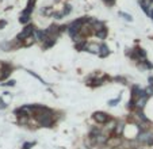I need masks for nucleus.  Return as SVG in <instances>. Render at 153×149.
<instances>
[{"label": "nucleus", "mask_w": 153, "mask_h": 149, "mask_svg": "<svg viewBox=\"0 0 153 149\" xmlns=\"http://www.w3.org/2000/svg\"><path fill=\"white\" fill-rule=\"evenodd\" d=\"M6 107H7V103L4 102V100H1V99H0V109H6Z\"/></svg>", "instance_id": "nucleus-18"}, {"label": "nucleus", "mask_w": 153, "mask_h": 149, "mask_svg": "<svg viewBox=\"0 0 153 149\" xmlns=\"http://www.w3.org/2000/svg\"><path fill=\"white\" fill-rule=\"evenodd\" d=\"M123 141H125V140H123L122 136H115V134H113V136L108 137V141H107L106 145L108 146V148H119V146H122Z\"/></svg>", "instance_id": "nucleus-3"}, {"label": "nucleus", "mask_w": 153, "mask_h": 149, "mask_svg": "<svg viewBox=\"0 0 153 149\" xmlns=\"http://www.w3.org/2000/svg\"><path fill=\"white\" fill-rule=\"evenodd\" d=\"M92 119H94L98 125H106L107 122L111 119V117L104 111H95L92 114Z\"/></svg>", "instance_id": "nucleus-2"}, {"label": "nucleus", "mask_w": 153, "mask_h": 149, "mask_svg": "<svg viewBox=\"0 0 153 149\" xmlns=\"http://www.w3.org/2000/svg\"><path fill=\"white\" fill-rule=\"evenodd\" d=\"M99 49H100V45H98L96 42H88L86 52L92 53V54H99Z\"/></svg>", "instance_id": "nucleus-6"}, {"label": "nucleus", "mask_w": 153, "mask_h": 149, "mask_svg": "<svg viewBox=\"0 0 153 149\" xmlns=\"http://www.w3.org/2000/svg\"><path fill=\"white\" fill-rule=\"evenodd\" d=\"M149 98L148 96H140V98L136 99V111L137 110H144L146 106V103H148Z\"/></svg>", "instance_id": "nucleus-4"}, {"label": "nucleus", "mask_w": 153, "mask_h": 149, "mask_svg": "<svg viewBox=\"0 0 153 149\" xmlns=\"http://www.w3.org/2000/svg\"><path fill=\"white\" fill-rule=\"evenodd\" d=\"M72 11V7L71 6H69V4H67V6H65V8H64V15H68V14H69V12Z\"/></svg>", "instance_id": "nucleus-16"}, {"label": "nucleus", "mask_w": 153, "mask_h": 149, "mask_svg": "<svg viewBox=\"0 0 153 149\" xmlns=\"http://www.w3.org/2000/svg\"><path fill=\"white\" fill-rule=\"evenodd\" d=\"M99 57L100 58H106L110 56V47L107 46L106 43H100V49H99Z\"/></svg>", "instance_id": "nucleus-7"}, {"label": "nucleus", "mask_w": 153, "mask_h": 149, "mask_svg": "<svg viewBox=\"0 0 153 149\" xmlns=\"http://www.w3.org/2000/svg\"><path fill=\"white\" fill-rule=\"evenodd\" d=\"M35 30H37V29H35L34 24H27V26H26V27H24L23 30H22V31L16 36V39H19L20 42H22V41H24L26 38H30V37L34 36Z\"/></svg>", "instance_id": "nucleus-1"}, {"label": "nucleus", "mask_w": 153, "mask_h": 149, "mask_svg": "<svg viewBox=\"0 0 153 149\" xmlns=\"http://www.w3.org/2000/svg\"><path fill=\"white\" fill-rule=\"evenodd\" d=\"M4 86H8V87H14V86H15V80H8L7 83H4Z\"/></svg>", "instance_id": "nucleus-17"}, {"label": "nucleus", "mask_w": 153, "mask_h": 149, "mask_svg": "<svg viewBox=\"0 0 153 149\" xmlns=\"http://www.w3.org/2000/svg\"><path fill=\"white\" fill-rule=\"evenodd\" d=\"M19 22H20V23H29V22H30V16H27V15H20Z\"/></svg>", "instance_id": "nucleus-14"}, {"label": "nucleus", "mask_w": 153, "mask_h": 149, "mask_svg": "<svg viewBox=\"0 0 153 149\" xmlns=\"http://www.w3.org/2000/svg\"><path fill=\"white\" fill-rule=\"evenodd\" d=\"M87 45H88V42H87V39H84V41H80V42L75 43V49L77 52H83L87 49Z\"/></svg>", "instance_id": "nucleus-9"}, {"label": "nucleus", "mask_w": 153, "mask_h": 149, "mask_svg": "<svg viewBox=\"0 0 153 149\" xmlns=\"http://www.w3.org/2000/svg\"><path fill=\"white\" fill-rule=\"evenodd\" d=\"M33 37H34L35 41H38V42H45V39L47 38V33H46V30H38V29H37Z\"/></svg>", "instance_id": "nucleus-5"}, {"label": "nucleus", "mask_w": 153, "mask_h": 149, "mask_svg": "<svg viewBox=\"0 0 153 149\" xmlns=\"http://www.w3.org/2000/svg\"><path fill=\"white\" fill-rule=\"evenodd\" d=\"M121 99H122V95L119 94V95H118V96H117L115 99H111V100H108V102H107V104H108L110 107H115V106L118 104V103L121 102Z\"/></svg>", "instance_id": "nucleus-12"}, {"label": "nucleus", "mask_w": 153, "mask_h": 149, "mask_svg": "<svg viewBox=\"0 0 153 149\" xmlns=\"http://www.w3.org/2000/svg\"><path fill=\"white\" fill-rule=\"evenodd\" d=\"M148 81H149V86H152V87H153V76H149Z\"/></svg>", "instance_id": "nucleus-19"}, {"label": "nucleus", "mask_w": 153, "mask_h": 149, "mask_svg": "<svg viewBox=\"0 0 153 149\" xmlns=\"http://www.w3.org/2000/svg\"><path fill=\"white\" fill-rule=\"evenodd\" d=\"M34 43H35V38H34V37H30V38H26L24 41H22V46L30 47L31 45H34Z\"/></svg>", "instance_id": "nucleus-11"}, {"label": "nucleus", "mask_w": 153, "mask_h": 149, "mask_svg": "<svg viewBox=\"0 0 153 149\" xmlns=\"http://www.w3.org/2000/svg\"><path fill=\"white\" fill-rule=\"evenodd\" d=\"M125 127H126L125 122H118V125H117V127H115V130H114V133L113 134H115V136H122V137H123Z\"/></svg>", "instance_id": "nucleus-8"}, {"label": "nucleus", "mask_w": 153, "mask_h": 149, "mask_svg": "<svg viewBox=\"0 0 153 149\" xmlns=\"http://www.w3.org/2000/svg\"><path fill=\"white\" fill-rule=\"evenodd\" d=\"M145 94L148 95L149 98H150V96H153V87H152V86H148V87H146V88H145Z\"/></svg>", "instance_id": "nucleus-15"}, {"label": "nucleus", "mask_w": 153, "mask_h": 149, "mask_svg": "<svg viewBox=\"0 0 153 149\" xmlns=\"http://www.w3.org/2000/svg\"><path fill=\"white\" fill-rule=\"evenodd\" d=\"M95 36L98 37L99 39H106L107 36H108V30H107V27L102 29V30H99V31L95 33Z\"/></svg>", "instance_id": "nucleus-10"}, {"label": "nucleus", "mask_w": 153, "mask_h": 149, "mask_svg": "<svg viewBox=\"0 0 153 149\" xmlns=\"http://www.w3.org/2000/svg\"><path fill=\"white\" fill-rule=\"evenodd\" d=\"M118 15L119 16H122V18H123V19L125 20H129V22H131V20H133V18H131V15H129V14H126V12H119V14H118Z\"/></svg>", "instance_id": "nucleus-13"}]
</instances>
